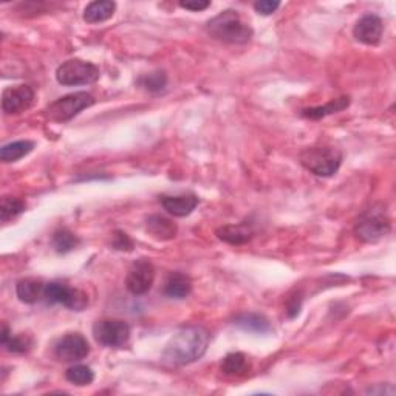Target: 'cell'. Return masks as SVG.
<instances>
[{"label":"cell","instance_id":"6da1fadb","mask_svg":"<svg viewBox=\"0 0 396 396\" xmlns=\"http://www.w3.org/2000/svg\"><path fill=\"white\" fill-rule=\"evenodd\" d=\"M209 345V333L202 327H184L170 338L163 352L165 361L187 365L202 359Z\"/></svg>","mask_w":396,"mask_h":396},{"label":"cell","instance_id":"7a4b0ae2","mask_svg":"<svg viewBox=\"0 0 396 396\" xmlns=\"http://www.w3.org/2000/svg\"><path fill=\"white\" fill-rule=\"evenodd\" d=\"M206 31H208L214 39L237 45L248 43L253 39L254 34V30L251 28V25L243 21L236 10L222 11L220 14L212 17V19L206 24Z\"/></svg>","mask_w":396,"mask_h":396},{"label":"cell","instance_id":"3957f363","mask_svg":"<svg viewBox=\"0 0 396 396\" xmlns=\"http://www.w3.org/2000/svg\"><path fill=\"white\" fill-rule=\"evenodd\" d=\"M392 229V222L384 204L375 203L365 209L355 223V236L364 243H376Z\"/></svg>","mask_w":396,"mask_h":396},{"label":"cell","instance_id":"277c9868","mask_svg":"<svg viewBox=\"0 0 396 396\" xmlns=\"http://www.w3.org/2000/svg\"><path fill=\"white\" fill-rule=\"evenodd\" d=\"M301 165L318 177H333L342 165V152L335 146H313L301 152Z\"/></svg>","mask_w":396,"mask_h":396},{"label":"cell","instance_id":"5b68a950","mask_svg":"<svg viewBox=\"0 0 396 396\" xmlns=\"http://www.w3.org/2000/svg\"><path fill=\"white\" fill-rule=\"evenodd\" d=\"M95 104V98L87 92L70 93L56 99L43 110L45 118L53 123H66L73 120L78 113Z\"/></svg>","mask_w":396,"mask_h":396},{"label":"cell","instance_id":"8992f818","mask_svg":"<svg viewBox=\"0 0 396 396\" xmlns=\"http://www.w3.org/2000/svg\"><path fill=\"white\" fill-rule=\"evenodd\" d=\"M99 68L83 59H68L56 70V79L61 85H87L99 79Z\"/></svg>","mask_w":396,"mask_h":396},{"label":"cell","instance_id":"52a82bcc","mask_svg":"<svg viewBox=\"0 0 396 396\" xmlns=\"http://www.w3.org/2000/svg\"><path fill=\"white\" fill-rule=\"evenodd\" d=\"M43 299L50 305L61 303L73 311H84L88 305V297L84 291L59 282L45 283Z\"/></svg>","mask_w":396,"mask_h":396},{"label":"cell","instance_id":"ba28073f","mask_svg":"<svg viewBox=\"0 0 396 396\" xmlns=\"http://www.w3.org/2000/svg\"><path fill=\"white\" fill-rule=\"evenodd\" d=\"M93 338L98 344L110 348L124 347L130 338V327L121 319H101L93 325Z\"/></svg>","mask_w":396,"mask_h":396},{"label":"cell","instance_id":"9c48e42d","mask_svg":"<svg viewBox=\"0 0 396 396\" xmlns=\"http://www.w3.org/2000/svg\"><path fill=\"white\" fill-rule=\"evenodd\" d=\"M155 281V268L152 265L150 260L140 259L135 262L127 277H125V286L133 296H142L146 294Z\"/></svg>","mask_w":396,"mask_h":396},{"label":"cell","instance_id":"30bf717a","mask_svg":"<svg viewBox=\"0 0 396 396\" xmlns=\"http://www.w3.org/2000/svg\"><path fill=\"white\" fill-rule=\"evenodd\" d=\"M90 353L88 340L79 333H70L61 338L55 345V356L64 363H78Z\"/></svg>","mask_w":396,"mask_h":396},{"label":"cell","instance_id":"8fae6325","mask_svg":"<svg viewBox=\"0 0 396 396\" xmlns=\"http://www.w3.org/2000/svg\"><path fill=\"white\" fill-rule=\"evenodd\" d=\"M34 96V90L30 85L8 87L2 93V109L6 115L22 113L33 105Z\"/></svg>","mask_w":396,"mask_h":396},{"label":"cell","instance_id":"7c38bea8","mask_svg":"<svg viewBox=\"0 0 396 396\" xmlns=\"http://www.w3.org/2000/svg\"><path fill=\"white\" fill-rule=\"evenodd\" d=\"M384 25L381 17L376 14H365L359 19L353 28V36L358 42L365 45H377L381 42Z\"/></svg>","mask_w":396,"mask_h":396},{"label":"cell","instance_id":"4fadbf2b","mask_svg":"<svg viewBox=\"0 0 396 396\" xmlns=\"http://www.w3.org/2000/svg\"><path fill=\"white\" fill-rule=\"evenodd\" d=\"M198 197L194 194H182V195H161L160 203L167 214L174 217H186L191 214L198 204Z\"/></svg>","mask_w":396,"mask_h":396},{"label":"cell","instance_id":"5bb4252c","mask_svg":"<svg viewBox=\"0 0 396 396\" xmlns=\"http://www.w3.org/2000/svg\"><path fill=\"white\" fill-rule=\"evenodd\" d=\"M217 237L229 245H245L251 239L254 237V229L249 223L243 222L237 224H224V226L215 231Z\"/></svg>","mask_w":396,"mask_h":396},{"label":"cell","instance_id":"9a60e30c","mask_svg":"<svg viewBox=\"0 0 396 396\" xmlns=\"http://www.w3.org/2000/svg\"><path fill=\"white\" fill-rule=\"evenodd\" d=\"M146 229L152 237L160 241L174 240L178 232V226L172 220L165 217V215H158V214L150 215V217L147 219Z\"/></svg>","mask_w":396,"mask_h":396},{"label":"cell","instance_id":"2e32d148","mask_svg":"<svg viewBox=\"0 0 396 396\" xmlns=\"http://www.w3.org/2000/svg\"><path fill=\"white\" fill-rule=\"evenodd\" d=\"M192 291L191 278L182 273H170L163 286V294L169 299H186Z\"/></svg>","mask_w":396,"mask_h":396},{"label":"cell","instance_id":"e0dca14e","mask_svg":"<svg viewBox=\"0 0 396 396\" xmlns=\"http://www.w3.org/2000/svg\"><path fill=\"white\" fill-rule=\"evenodd\" d=\"M116 4L112 0H95L88 4L84 10V21L87 24H101L109 21L115 14Z\"/></svg>","mask_w":396,"mask_h":396},{"label":"cell","instance_id":"ac0fdd59","mask_svg":"<svg viewBox=\"0 0 396 396\" xmlns=\"http://www.w3.org/2000/svg\"><path fill=\"white\" fill-rule=\"evenodd\" d=\"M43 288L45 283L38 278H22L16 285V294L24 303H36L43 299Z\"/></svg>","mask_w":396,"mask_h":396},{"label":"cell","instance_id":"d6986e66","mask_svg":"<svg viewBox=\"0 0 396 396\" xmlns=\"http://www.w3.org/2000/svg\"><path fill=\"white\" fill-rule=\"evenodd\" d=\"M234 323L241 330L249 333H259V335H265V333L271 331V323H269V321L265 316H262V314L257 313L240 314V316L234 319Z\"/></svg>","mask_w":396,"mask_h":396},{"label":"cell","instance_id":"ffe728a7","mask_svg":"<svg viewBox=\"0 0 396 396\" xmlns=\"http://www.w3.org/2000/svg\"><path fill=\"white\" fill-rule=\"evenodd\" d=\"M348 105H350V98L342 96V98L335 99V101H330L325 105L303 109L302 116H305V118H310V120H321V118H325V116H328V115L345 110Z\"/></svg>","mask_w":396,"mask_h":396},{"label":"cell","instance_id":"44dd1931","mask_svg":"<svg viewBox=\"0 0 396 396\" xmlns=\"http://www.w3.org/2000/svg\"><path fill=\"white\" fill-rule=\"evenodd\" d=\"M34 146L36 144L28 140L10 142V144H6V146H4L2 150H0V160H2L4 163H16V161H19L25 155H28L30 152L34 149Z\"/></svg>","mask_w":396,"mask_h":396},{"label":"cell","instance_id":"7402d4cb","mask_svg":"<svg viewBox=\"0 0 396 396\" xmlns=\"http://www.w3.org/2000/svg\"><path fill=\"white\" fill-rule=\"evenodd\" d=\"M222 372L228 376H240L249 370V361L243 353H229L222 361Z\"/></svg>","mask_w":396,"mask_h":396},{"label":"cell","instance_id":"603a6c76","mask_svg":"<svg viewBox=\"0 0 396 396\" xmlns=\"http://www.w3.org/2000/svg\"><path fill=\"white\" fill-rule=\"evenodd\" d=\"M51 243H53V248H55L59 254H67V253H70V251H73L79 246L80 240L76 234H73L66 228H62L53 234Z\"/></svg>","mask_w":396,"mask_h":396},{"label":"cell","instance_id":"cb8c5ba5","mask_svg":"<svg viewBox=\"0 0 396 396\" xmlns=\"http://www.w3.org/2000/svg\"><path fill=\"white\" fill-rule=\"evenodd\" d=\"M0 342H2V345L8 350V352H13V353L28 352V350L31 348V344H33V340L30 338L10 335V330H8L6 325H4L2 336H0Z\"/></svg>","mask_w":396,"mask_h":396},{"label":"cell","instance_id":"d4e9b609","mask_svg":"<svg viewBox=\"0 0 396 396\" xmlns=\"http://www.w3.org/2000/svg\"><path fill=\"white\" fill-rule=\"evenodd\" d=\"M138 84L142 88H146L150 93H160V92H163L167 85V75L163 70H155V71H152V73L144 75L142 78H140Z\"/></svg>","mask_w":396,"mask_h":396},{"label":"cell","instance_id":"484cf974","mask_svg":"<svg viewBox=\"0 0 396 396\" xmlns=\"http://www.w3.org/2000/svg\"><path fill=\"white\" fill-rule=\"evenodd\" d=\"M67 381L75 385H90L95 381V373L88 365L76 364L71 365L66 372Z\"/></svg>","mask_w":396,"mask_h":396},{"label":"cell","instance_id":"4316f807","mask_svg":"<svg viewBox=\"0 0 396 396\" xmlns=\"http://www.w3.org/2000/svg\"><path fill=\"white\" fill-rule=\"evenodd\" d=\"M26 209L25 202H22L21 198H14V197H4L2 203H0V220L4 223L11 220L17 215L22 214Z\"/></svg>","mask_w":396,"mask_h":396},{"label":"cell","instance_id":"83f0119b","mask_svg":"<svg viewBox=\"0 0 396 396\" xmlns=\"http://www.w3.org/2000/svg\"><path fill=\"white\" fill-rule=\"evenodd\" d=\"M110 246L116 251H127L129 253L133 249V240L124 231H115L112 234Z\"/></svg>","mask_w":396,"mask_h":396},{"label":"cell","instance_id":"f1b7e54d","mask_svg":"<svg viewBox=\"0 0 396 396\" xmlns=\"http://www.w3.org/2000/svg\"><path fill=\"white\" fill-rule=\"evenodd\" d=\"M278 6H281V2H277V0H260V2L254 4V10L262 16H269L276 13Z\"/></svg>","mask_w":396,"mask_h":396},{"label":"cell","instance_id":"f546056e","mask_svg":"<svg viewBox=\"0 0 396 396\" xmlns=\"http://www.w3.org/2000/svg\"><path fill=\"white\" fill-rule=\"evenodd\" d=\"M179 6L191 11H203L211 6V2H208V0H192V2H182Z\"/></svg>","mask_w":396,"mask_h":396},{"label":"cell","instance_id":"4dcf8cb0","mask_svg":"<svg viewBox=\"0 0 396 396\" xmlns=\"http://www.w3.org/2000/svg\"><path fill=\"white\" fill-rule=\"evenodd\" d=\"M301 305H302V301L297 299V297H293V299L288 302V308H286L288 318H296L301 311Z\"/></svg>","mask_w":396,"mask_h":396}]
</instances>
